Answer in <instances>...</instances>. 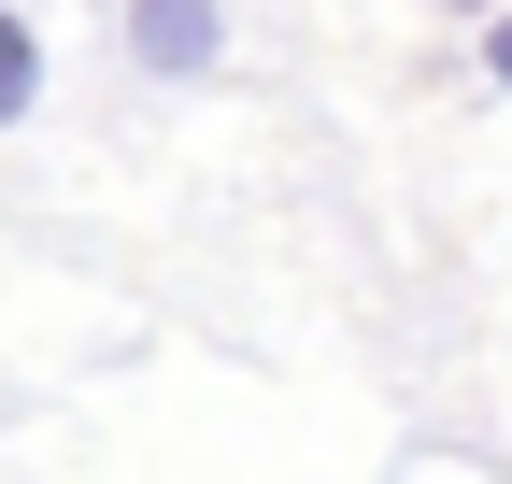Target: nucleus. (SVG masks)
Returning a JSON list of instances; mask_svg holds the SVG:
<instances>
[{
	"label": "nucleus",
	"mask_w": 512,
	"mask_h": 484,
	"mask_svg": "<svg viewBox=\"0 0 512 484\" xmlns=\"http://www.w3.org/2000/svg\"><path fill=\"white\" fill-rule=\"evenodd\" d=\"M29 100H43V29L0 0V129H29Z\"/></svg>",
	"instance_id": "f03ea898"
},
{
	"label": "nucleus",
	"mask_w": 512,
	"mask_h": 484,
	"mask_svg": "<svg viewBox=\"0 0 512 484\" xmlns=\"http://www.w3.org/2000/svg\"><path fill=\"white\" fill-rule=\"evenodd\" d=\"M441 15H498V0H441Z\"/></svg>",
	"instance_id": "20e7f679"
},
{
	"label": "nucleus",
	"mask_w": 512,
	"mask_h": 484,
	"mask_svg": "<svg viewBox=\"0 0 512 484\" xmlns=\"http://www.w3.org/2000/svg\"><path fill=\"white\" fill-rule=\"evenodd\" d=\"M228 57V0H128V72L143 86H200Z\"/></svg>",
	"instance_id": "f257e3e1"
},
{
	"label": "nucleus",
	"mask_w": 512,
	"mask_h": 484,
	"mask_svg": "<svg viewBox=\"0 0 512 484\" xmlns=\"http://www.w3.org/2000/svg\"><path fill=\"white\" fill-rule=\"evenodd\" d=\"M484 86H512V0L484 15Z\"/></svg>",
	"instance_id": "7ed1b4c3"
}]
</instances>
